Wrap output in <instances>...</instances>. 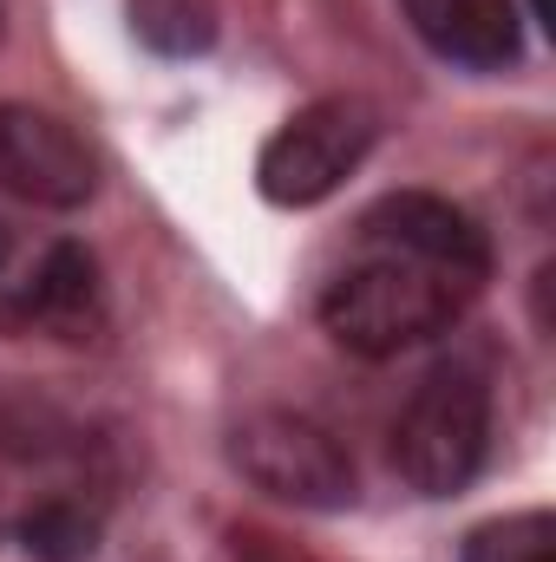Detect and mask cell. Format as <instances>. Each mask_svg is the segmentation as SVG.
Returning a JSON list of instances; mask_svg holds the SVG:
<instances>
[{
	"label": "cell",
	"instance_id": "cell-2",
	"mask_svg": "<svg viewBox=\"0 0 556 562\" xmlns=\"http://www.w3.org/2000/svg\"><path fill=\"white\" fill-rule=\"evenodd\" d=\"M491 451V386L478 367L445 360L419 380L393 419V464L425 497H452Z\"/></svg>",
	"mask_w": 556,
	"mask_h": 562
},
{
	"label": "cell",
	"instance_id": "cell-5",
	"mask_svg": "<svg viewBox=\"0 0 556 562\" xmlns=\"http://www.w3.org/2000/svg\"><path fill=\"white\" fill-rule=\"evenodd\" d=\"M230 464L276 504L294 510H347L354 504V458L334 431L301 413H249L230 431Z\"/></svg>",
	"mask_w": 556,
	"mask_h": 562
},
{
	"label": "cell",
	"instance_id": "cell-10",
	"mask_svg": "<svg viewBox=\"0 0 556 562\" xmlns=\"http://www.w3.org/2000/svg\"><path fill=\"white\" fill-rule=\"evenodd\" d=\"M20 543L40 562H86L99 543V524L79 504H40L33 517H20Z\"/></svg>",
	"mask_w": 556,
	"mask_h": 562
},
{
	"label": "cell",
	"instance_id": "cell-7",
	"mask_svg": "<svg viewBox=\"0 0 556 562\" xmlns=\"http://www.w3.org/2000/svg\"><path fill=\"white\" fill-rule=\"evenodd\" d=\"M360 236L400 243V249L432 256V262H452V269H465V276H478V281L491 276V236L478 229V216L458 210V203H445V196H432V190H400V196L374 203L360 216Z\"/></svg>",
	"mask_w": 556,
	"mask_h": 562
},
{
	"label": "cell",
	"instance_id": "cell-12",
	"mask_svg": "<svg viewBox=\"0 0 556 562\" xmlns=\"http://www.w3.org/2000/svg\"><path fill=\"white\" fill-rule=\"evenodd\" d=\"M531 20H537V26H551V0H531Z\"/></svg>",
	"mask_w": 556,
	"mask_h": 562
},
{
	"label": "cell",
	"instance_id": "cell-1",
	"mask_svg": "<svg viewBox=\"0 0 556 562\" xmlns=\"http://www.w3.org/2000/svg\"><path fill=\"white\" fill-rule=\"evenodd\" d=\"M360 243H367V256L354 269H341L334 288L321 294L327 334L360 360H393L419 340L445 334L471 307V294L485 288L478 276H465L452 262H432V256H413L400 243H374V236H360Z\"/></svg>",
	"mask_w": 556,
	"mask_h": 562
},
{
	"label": "cell",
	"instance_id": "cell-13",
	"mask_svg": "<svg viewBox=\"0 0 556 562\" xmlns=\"http://www.w3.org/2000/svg\"><path fill=\"white\" fill-rule=\"evenodd\" d=\"M0 33H7V0H0Z\"/></svg>",
	"mask_w": 556,
	"mask_h": 562
},
{
	"label": "cell",
	"instance_id": "cell-11",
	"mask_svg": "<svg viewBox=\"0 0 556 562\" xmlns=\"http://www.w3.org/2000/svg\"><path fill=\"white\" fill-rule=\"evenodd\" d=\"M551 537H556V524L544 510L498 517V524H478L465 537V562H551Z\"/></svg>",
	"mask_w": 556,
	"mask_h": 562
},
{
	"label": "cell",
	"instance_id": "cell-4",
	"mask_svg": "<svg viewBox=\"0 0 556 562\" xmlns=\"http://www.w3.org/2000/svg\"><path fill=\"white\" fill-rule=\"evenodd\" d=\"M380 138V112L354 92L314 99L301 105L288 125H276V138L256 157V190L276 210H314L321 196H334Z\"/></svg>",
	"mask_w": 556,
	"mask_h": 562
},
{
	"label": "cell",
	"instance_id": "cell-9",
	"mask_svg": "<svg viewBox=\"0 0 556 562\" xmlns=\"http://www.w3.org/2000/svg\"><path fill=\"white\" fill-rule=\"evenodd\" d=\"M132 33L164 59H197L216 46V0H132Z\"/></svg>",
	"mask_w": 556,
	"mask_h": 562
},
{
	"label": "cell",
	"instance_id": "cell-8",
	"mask_svg": "<svg viewBox=\"0 0 556 562\" xmlns=\"http://www.w3.org/2000/svg\"><path fill=\"white\" fill-rule=\"evenodd\" d=\"M413 33L452 66H471V72H498L524 53V33H518V7L511 0H400Z\"/></svg>",
	"mask_w": 556,
	"mask_h": 562
},
{
	"label": "cell",
	"instance_id": "cell-6",
	"mask_svg": "<svg viewBox=\"0 0 556 562\" xmlns=\"http://www.w3.org/2000/svg\"><path fill=\"white\" fill-rule=\"evenodd\" d=\"M99 190V157L86 138L40 112V105H0V196L26 210H79Z\"/></svg>",
	"mask_w": 556,
	"mask_h": 562
},
{
	"label": "cell",
	"instance_id": "cell-3",
	"mask_svg": "<svg viewBox=\"0 0 556 562\" xmlns=\"http://www.w3.org/2000/svg\"><path fill=\"white\" fill-rule=\"evenodd\" d=\"M105 321V288L92 249L0 223V334L92 340Z\"/></svg>",
	"mask_w": 556,
	"mask_h": 562
}]
</instances>
